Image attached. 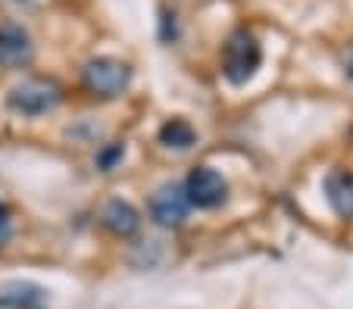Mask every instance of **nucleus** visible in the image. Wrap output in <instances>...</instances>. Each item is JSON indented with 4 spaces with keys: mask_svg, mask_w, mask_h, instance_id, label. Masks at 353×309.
I'll return each mask as SVG.
<instances>
[{
    "mask_svg": "<svg viewBox=\"0 0 353 309\" xmlns=\"http://www.w3.org/2000/svg\"><path fill=\"white\" fill-rule=\"evenodd\" d=\"M122 156H125V144H113L110 150H103V153H100L97 166L103 169V172H110V169L116 166V160H122Z\"/></svg>",
    "mask_w": 353,
    "mask_h": 309,
    "instance_id": "9d476101",
    "label": "nucleus"
},
{
    "mask_svg": "<svg viewBox=\"0 0 353 309\" xmlns=\"http://www.w3.org/2000/svg\"><path fill=\"white\" fill-rule=\"evenodd\" d=\"M188 215V194L181 184H163L150 197V219L163 228H179Z\"/></svg>",
    "mask_w": 353,
    "mask_h": 309,
    "instance_id": "39448f33",
    "label": "nucleus"
},
{
    "mask_svg": "<svg viewBox=\"0 0 353 309\" xmlns=\"http://www.w3.org/2000/svg\"><path fill=\"white\" fill-rule=\"evenodd\" d=\"M100 222L107 225L116 237H132L134 231L141 228V215H138V209H134L132 203H125V200H119V197H116V200H110L107 206H103Z\"/></svg>",
    "mask_w": 353,
    "mask_h": 309,
    "instance_id": "0eeeda50",
    "label": "nucleus"
},
{
    "mask_svg": "<svg viewBox=\"0 0 353 309\" xmlns=\"http://www.w3.org/2000/svg\"><path fill=\"white\" fill-rule=\"evenodd\" d=\"M81 81H85V87L94 97L110 100V97H119L128 87V81H132V66L116 60V56H94V60H88L85 69H81Z\"/></svg>",
    "mask_w": 353,
    "mask_h": 309,
    "instance_id": "7ed1b4c3",
    "label": "nucleus"
},
{
    "mask_svg": "<svg viewBox=\"0 0 353 309\" xmlns=\"http://www.w3.org/2000/svg\"><path fill=\"white\" fill-rule=\"evenodd\" d=\"M325 197L332 209L344 219H353V175L344 169H334L325 178Z\"/></svg>",
    "mask_w": 353,
    "mask_h": 309,
    "instance_id": "6e6552de",
    "label": "nucleus"
},
{
    "mask_svg": "<svg viewBox=\"0 0 353 309\" xmlns=\"http://www.w3.org/2000/svg\"><path fill=\"white\" fill-rule=\"evenodd\" d=\"M34 47L32 38L16 22H0V66H26Z\"/></svg>",
    "mask_w": 353,
    "mask_h": 309,
    "instance_id": "423d86ee",
    "label": "nucleus"
},
{
    "mask_svg": "<svg viewBox=\"0 0 353 309\" xmlns=\"http://www.w3.org/2000/svg\"><path fill=\"white\" fill-rule=\"evenodd\" d=\"M263 63V47L260 41L250 32H234L225 41V50H222V75H225L228 85H244L256 75Z\"/></svg>",
    "mask_w": 353,
    "mask_h": 309,
    "instance_id": "f03ea898",
    "label": "nucleus"
},
{
    "mask_svg": "<svg viewBox=\"0 0 353 309\" xmlns=\"http://www.w3.org/2000/svg\"><path fill=\"white\" fill-rule=\"evenodd\" d=\"M60 100H63V87L54 78H41V75L22 78L19 85L10 87L7 94V107L19 116H44L60 107Z\"/></svg>",
    "mask_w": 353,
    "mask_h": 309,
    "instance_id": "f257e3e1",
    "label": "nucleus"
},
{
    "mask_svg": "<svg viewBox=\"0 0 353 309\" xmlns=\"http://www.w3.org/2000/svg\"><path fill=\"white\" fill-rule=\"evenodd\" d=\"M185 194H188V203L200 209H213L219 206L222 200L228 197V182L222 178L216 169L210 166H197L185 182Z\"/></svg>",
    "mask_w": 353,
    "mask_h": 309,
    "instance_id": "20e7f679",
    "label": "nucleus"
},
{
    "mask_svg": "<svg viewBox=\"0 0 353 309\" xmlns=\"http://www.w3.org/2000/svg\"><path fill=\"white\" fill-rule=\"evenodd\" d=\"M344 72H347V78L353 81V44H350V50L344 54Z\"/></svg>",
    "mask_w": 353,
    "mask_h": 309,
    "instance_id": "f8f14e48",
    "label": "nucleus"
},
{
    "mask_svg": "<svg viewBox=\"0 0 353 309\" xmlns=\"http://www.w3.org/2000/svg\"><path fill=\"white\" fill-rule=\"evenodd\" d=\"M19 3H28V0H19Z\"/></svg>",
    "mask_w": 353,
    "mask_h": 309,
    "instance_id": "ddd939ff",
    "label": "nucleus"
},
{
    "mask_svg": "<svg viewBox=\"0 0 353 309\" xmlns=\"http://www.w3.org/2000/svg\"><path fill=\"white\" fill-rule=\"evenodd\" d=\"M10 237V213L3 209V203H0V244Z\"/></svg>",
    "mask_w": 353,
    "mask_h": 309,
    "instance_id": "9b49d317",
    "label": "nucleus"
},
{
    "mask_svg": "<svg viewBox=\"0 0 353 309\" xmlns=\"http://www.w3.org/2000/svg\"><path fill=\"white\" fill-rule=\"evenodd\" d=\"M160 141L166 147H175V150H188L194 141H197V131L188 125L185 119H169L166 125L160 128Z\"/></svg>",
    "mask_w": 353,
    "mask_h": 309,
    "instance_id": "1a4fd4ad",
    "label": "nucleus"
}]
</instances>
